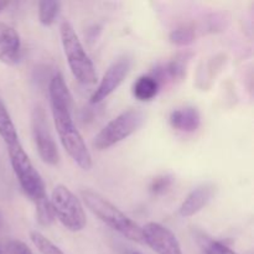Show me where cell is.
Masks as SVG:
<instances>
[{
  "instance_id": "obj_25",
  "label": "cell",
  "mask_w": 254,
  "mask_h": 254,
  "mask_svg": "<svg viewBox=\"0 0 254 254\" xmlns=\"http://www.w3.org/2000/svg\"><path fill=\"white\" fill-rule=\"evenodd\" d=\"M5 226V218H4V215L1 213V211H0V230H2Z\"/></svg>"
},
{
  "instance_id": "obj_28",
  "label": "cell",
  "mask_w": 254,
  "mask_h": 254,
  "mask_svg": "<svg viewBox=\"0 0 254 254\" xmlns=\"http://www.w3.org/2000/svg\"><path fill=\"white\" fill-rule=\"evenodd\" d=\"M0 254H1V252H0Z\"/></svg>"
},
{
  "instance_id": "obj_16",
  "label": "cell",
  "mask_w": 254,
  "mask_h": 254,
  "mask_svg": "<svg viewBox=\"0 0 254 254\" xmlns=\"http://www.w3.org/2000/svg\"><path fill=\"white\" fill-rule=\"evenodd\" d=\"M198 36L197 29H196L195 24L184 25V26L178 27V29L173 30L169 35V40L173 45L179 47L189 46L192 42L196 41Z\"/></svg>"
},
{
  "instance_id": "obj_19",
  "label": "cell",
  "mask_w": 254,
  "mask_h": 254,
  "mask_svg": "<svg viewBox=\"0 0 254 254\" xmlns=\"http://www.w3.org/2000/svg\"><path fill=\"white\" fill-rule=\"evenodd\" d=\"M62 4L60 1H49L42 0L39 2V21L44 26H51L56 21Z\"/></svg>"
},
{
  "instance_id": "obj_6",
  "label": "cell",
  "mask_w": 254,
  "mask_h": 254,
  "mask_svg": "<svg viewBox=\"0 0 254 254\" xmlns=\"http://www.w3.org/2000/svg\"><path fill=\"white\" fill-rule=\"evenodd\" d=\"M145 116L139 109L130 108L122 112L97 134L93 140V146L97 150L102 151L117 145L135 133L143 126Z\"/></svg>"
},
{
  "instance_id": "obj_5",
  "label": "cell",
  "mask_w": 254,
  "mask_h": 254,
  "mask_svg": "<svg viewBox=\"0 0 254 254\" xmlns=\"http://www.w3.org/2000/svg\"><path fill=\"white\" fill-rule=\"evenodd\" d=\"M52 210L55 217L71 232H79L87 225L86 212L81 200L67 186L56 185L51 192Z\"/></svg>"
},
{
  "instance_id": "obj_23",
  "label": "cell",
  "mask_w": 254,
  "mask_h": 254,
  "mask_svg": "<svg viewBox=\"0 0 254 254\" xmlns=\"http://www.w3.org/2000/svg\"><path fill=\"white\" fill-rule=\"evenodd\" d=\"M206 254H238L218 241H210L205 247Z\"/></svg>"
},
{
  "instance_id": "obj_3",
  "label": "cell",
  "mask_w": 254,
  "mask_h": 254,
  "mask_svg": "<svg viewBox=\"0 0 254 254\" xmlns=\"http://www.w3.org/2000/svg\"><path fill=\"white\" fill-rule=\"evenodd\" d=\"M62 47L67 59L69 69L74 78L82 84H93L97 81V73L92 60L84 50L78 35L68 20H62L60 25Z\"/></svg>"
},
{
  "instance_id": "obj_11",
  "label": "cell",
  "mask_w": 254,
  "mask_h": 254,
  "mask_svg": "<svg viewBox=\"0 0 254 254\" xmlns=\"http://www.w3.org/2000/svg\"><path fill=\"white\" fill-rule=\"evenodd\" d=\"M216 188L212 184H205V185H201L198 188L193 189L186 196V198L183 201L180 208H179L180 216H183V217H191V216H195L196 213L200 212L212 200Z\"/></svg>"
},
{
  "instance_id": "obj_27",
  "label": "cell",
  "mask_w": 254,
  "mask_h": 254,
  "mask_svg": "<svg viewBox=\"0 0 254 254\" xmlns=\"http://www.w3.org/2000/svg\"><path fill=\"white\" fill-rule=\"evenodd\" d=\"M130 254H141V253H139V252H133V253H130Z\"/></svg>"
},
{
  "instance_id": "obj_22",
  "label": "cell",
  "mask_w": 254,
  "mask_h": 254,
  "mask_svg": "<svg viewBox=\"0 0 254 254\" xmlns=\"http://www.w3.org/2000/svg\"><path fill=\"white\" fill-rule=\"evenodd\" d=\"M174 184V176L173 175H159L151 180L150 185H149V191L153 195H163L166 191L170 190V188Z\"/></svg>"
},
{
  "instance_id": "obj_13",
  "label": "cell",
  "mask_w": 254,
  "mask_h": 254,
  "mask_svg": "<svg viewBox=\"0 0 254 254\" xmlns=\"http://www.w3.org/2000/svg\"><path fill=\"white\" fill-rule=\"evenodd\" d=\"M193 57V52L190 50L181 51L176 54L165 66H163L164 73L166 78L171 79L173 82L180 83L188 76V68L191 60Z\"/></svg>"
},
{
  "instance_id": "obj_26",
  "label": "cell",
  "mask_w": 254,
  "mask_h": 254,
  "mask_svg": "<svg viewBox=\"0 0 254 254\" xmlns=\"http://www.w3.org/2000/svg\"><path fill=\"white\" fill-rule=\"evenodd\" d=\"M7 6V1H4V0H0V12Z\"/></svg>"
},
{
  "instance_id": "obj_8",
  "label": "cell",
  "mask_w": 254,
  "mask_h": 254,
  "mask_svg": "<svg viewBox=\"0 0 254 254\" xmlns=\"http://www.w3.org/2000/svg\"><path fill=\"white\" fill-rule=\"evenodd\" d=\"M131 68V59L128 56H122L117 59L104 73L103 78L101 79L97 88L92 93L91 102L92 104H98L108 98L113 92L118 89L127 78Z\"/></svg>"
},
{
  "instance_id": "obj_21",
  "label": "cell",
  "mask_w": 254,
  "mask_h": 254,
  "mask_svg": "<svg viewBox=\"0 0 254 254\" xmlns=\"http://www.w3.org/2000/svg\"><path fill=\"white\" fill-rule=\"evenodd\" d=\"M30 238L41 254H64L55 243H52L49 238H46L42 233L37 232V231H32L30 233Z\"/></svg>"
},
{
  "instance_id": "obj_24",
  "label": "cell",
  "mask_w": 254,
  "mask_h": 254,
  "mask_svg": "<svg viewBox=\"0 0 254 254\" xmlns=\"http://www.w3.org/2000/svg\"><path fill=\"white\" fill-rule=\"evenodd\" d=\"M6 254H34L21 241H10L6 246Z\"/></svg>"
},
{
  "instance_id": "obj_17",
  "label": "cell",
  "mask_w": 254,
  "mask_h": 254,
  "mask_svg": "<svg viewBox=\"0 0 254 254\" xmlns=\"http://www.w3.org/2000/svg\"><path fill=\"white\" fill-rule=\"evenodd\" d=\"M223 64H226V56L225 55H217L205 64L202 71H198V73H202V77L198 78V81L203 83L201 88H208L211 86L213 79L217 77V74L222 69Z\"/></svg>"
},
{
  "instance_id": "obj_4",
  "label": "cell",
  "mask_w": 254,
  "mask_h": 254,
  "mask_svg": "<svg viewBox=\"0 0 254 254\" xmlns=\"http://www.w3.org/2000/svg\"><path fill=\"white\" fill-rule=\"evenodd\" d=\"M7 154H9L12 171H14L25 195L34 203L47 198L46 186H45L44 180L39 171L32 165L21 143L19 141V143L7 146Z\"/></svg>"
},
{
  "instance_id": "obj_14",
  "label": "cell",
  "mask_w": 254,
  "mask_h": 254,
  "mask_svg": "<svg viewBox=\"0 0 254 254\" xmlns=\"http://www.w3.org/2000/svg\"><path fill=\"white\" fill-rule=\"evenodd\" d=\"M160 89V83L151 74L140 76L133 84V96L138 101L149 102L155 98Z\"/></svg>"
},
{
  "instance_id": "obj_7",
  "label": "cell",
  "mask_w": 254,
  "mask_h": 254,
  "mask_svg": "<svg viewBox=\"0 0 254 254\" xmlns=\"http://www.w3.org/2000/svg\"><path fill=\"white\" fill-rule=\"evenodd\" d=\"M30 122H31L32 138H34L40 158L49 165H57L60 161V153L54 135L51 133V129H50L44 107L36 106L32 109Z\"/></svg>"
},
{
  "instance_id": "obj_10",
  "label": "cell",
  "mask_w": 254,
  "mask_h": 254,
  "mask_svg": "<svg viewBox=\"0 0 254 254\" xmlns=\"http://www.w3.org/2000/svg\"><path fill=\"white\" fill-rule=\"evenodd\" d=\"M21 57V40L14 27L0 21V62L14 66Z\"/></svg>"
},
{
  "instance_id": "obj_18",
  "label": "cell",
  "mask_w": 254,
  "mask_h": 254,
  "mask_svg": "<svg viewBox=\"0 0 254 254\" xmlns=\"http://www.w3.org/2000/svg\"><path fill=\"white\" fill-rule=\"evenodd\" d=\"M196 25V24H195ZM228 26V19L223 14H211L206 16V20L196 25L198 34H217L225 31Z\"/></svg>"
},
{
  "instance_id": "obj_1",
  "label": "cell",
  "mask_w": 254,
  "mask_h": 254,
  "mask_svg": "<svg viewBox=\"0 0 254 254\" xmlns=\"http://www.w3.org/2000/svg\"><path fill=\"white\" fill-rule=\"evenodd\" d=\"M49 94L54 123L62 146L82 170H89L93 164L92 155L87 148L86 141L74 126L72 119L73 101L64 76L60 72H57L50 81Z\"/></svg>"
},
{
  "instance_id": "obj_2",
  "label": "cell",
  "mask_w": 254,
  "mask_h": 254,
  "mask_svg": "<svg viewBox=\"0 0 254 254\" xmlns=\"http://www.w3.org/2000/svg\"><path fill=\"white\" fill-rule=\"evenodd\" d=\"M81 196L88 210L96 217H98L104 225L111 227L112 230L118 232L123 237L128 238L133 242L144 245L140 226L130 217H128L126 213L122 212L111 201H108L104 196L91 189L82 190Z\"/></svg>"
},
{
  "instance_id": "obj_15",
  "label": "cell",
  "mask_w": 254,
  "mask_h": 254,
  "mask_svg": "<svg viewBox=\"0 0 254 254\" xmlns=\"http://www.w3.org/2000/svg\"><path fill=\"white\" fill-rule=\"evenodd\" d=\"M0 138L5 141L7 146L12 144L19 143V135H17L16 127L7 112L4 101L0 98Z\"/></svg>"
},
{
  "instance_id": "obj_20",
  "label": "cell",
  "mask_w": 254,
  "mask_h": 254,
  "mask_svg": "<svg viewBox=\"0 0 254 254\" xmlns=\"http://www.w3.org/2000/svg\"><path fill=\"white\" fill-rule=\"evenodd\" d=\"M35 207H36L37 223L41 227H49V226H51L55 222L56 217H55L54 210H52V206L49 197L35 203Z\"/></svg>"
},
{
  "instance_id": "obj_12",
  "label": "cell",
  "mask_w": 254,
  "mask_h": 254,
  "mask_svg": "<svg viewBox=\"0 0 254 254\" xmlns=\"http://www.w3.org/2000/svg\"><path fill=\"white\" fill-rule=\"evenodd\" d=\"M170 126L174 129L184 133H192L197 130L201 124L200 112L196 107H184L171 112Z\"/></svg>"
},
{
  "instance_id": "obj_9",
  "label": "cell",
  "mask_w": 254,
  "mask_h": 254,
  "mask_svg": "<svg viewBox=\"0 0 254 254\" xmlns=\"http://www.w3.org/2000/svg\"><path fill=\"white\" fill-rule=\"evenodd\" d=\"M143 243L156 254H184L175 233L158 222H149L141 227Z\"/></svg>"
}]
</instances>
